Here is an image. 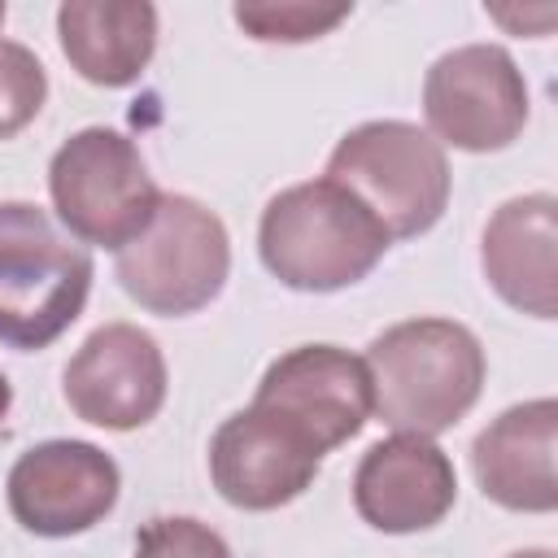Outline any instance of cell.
<instances>
[{
	"instance_id": "cell-1",
	"label": "cell",
	"mask_w": 558,
	"mask_h": 558,
	"mask_svg": "<svg viewBox=\"0 0 558 558\" xmlns=\"http://www.w3.org/2000/svg\"><path fill=\"white\" fill-rule=\"evenodd\" d=\"M371 414L405 436L436 440L484 392L488 357L480 336L453 318H405L379 331L366 353Z\"/></svg>"
},
{
	"instance_id": "cell-2",
	"label": "cell",
	"mask_w": 558,
	"mask_h": 558,
	"mask_svg": "<svg viewBox=\"0 0 558 558\" xmlns=\"http://www.w3.org/2000/svg\"><path fill=\"white\" fill-rule=\"evenodd\" d=\"M388 231L331 179H305L275 192L257 222L262 266L292 292H340L362 283L384 253Z\"/></svg>"
},
{
	"instance_id": "cell-3",
	"label": "cell",
	"mask_w": 558,
	"mask_h": 558,
	"mask_svg": "<svg viewBox=\"0 0 558 558\" xmlns=\"http://www.w3.org/2000/svg\"><path fill=\"white\" fill-rule=\"evenodd\" d=\"M92 253L35 201H0V344L35 353L78 323Z\"/></svg>"
},
{
	"instance_id": "cell-4",
	"label": "cell",
	"mask_w": 558,
	"mask_h": 558,
	"mask_svg": "<svg viewBox=\"0 0 558 558\" xmlns=\"http://www.w3.org/2000/svg\"><path fill=\"white\" fill-rule=\"evenodd\" d=\"M323 179L340 183L357 205H366L392 244L432 231L453 192L445 148L423 126L401 118H375L344 131Z\"/></svg>"
},
{
	"instance_id": "cell-5",
	"label": "cell",
	"mask_w": 558,
	"mask_h": 558,
	"mask_svg": "<svg viewBox=\"0 0 558 558\" xmlns=\"http://www.w3.org/2000/svg\"><path fill=\"white\" fill-rule=\"evenodd\" d=\"M122 292L161 318H183L218 301L231 275V235L222 218L183 192H161L148 227L118 248Z\"/></svg>"
},
{
	"instance_id": "cell-6",
	"label": "cell",
	"mask_w": 558,
	"mask_h": 558,
	"mask_svg": "<svg viewBox=\"0 0 558 558\" xmlns=\"http://www.w3.org/2000/svg\"><path fill=\"white\" fill-rule=\"evenodd\" d=\"M48 196L61 227L78 244L113 253L148 227L161 201L135 140L113 126H83L52 153Z\"/></svg>"
},
{
	"instance_id": "cell-7",
	"label": "cell",
	"mask_w": 558,
	"mask_h": 558,
	"mask_svg": "<svg viewBox=\"0 0 558 558\" xmlns=\"http://www.w3.org/2000/svg\"><path fill=\"white\" fill-rule=\"evenodd\" d=\"M527 113V78L501 44H462L427 65L423 118L440 148L501 153L523 135Z\"/></svg>"
},
{
	"instance_id": "cell-8",
	"label": "cell",
	"mask_w": 558,
	"mask_h": 558,
	"mask_svg": "<svg viewBox=\"0 0 558 558\" xmlns=\"http://www.w3.org/2000/svg\"><path fill=\"white\" fill-rule=\"evenodd\" d=\"M122 471L92 440H44L17 453L4 480L9 514L44 541L83 536L118 506Z\"/></svg>"
},
{
	"instance_id": "cell-9",
	"label": "cell",
	"mask_w": 558,
	"mask_h": 558,
	"mask_svg": "<svg viewBox=\"0 0 558 558\" xmlns=\"http://www.w3.org/2000/svg\"><path fill=\"white\" fill-rule=\"evenodd\" d=\"M170 371L161 344L135 323L96 327L61 371L65 405L105 432H135L166 405Z\"/></svg>"
},
{
	"instance_id": "cell-10",
	"label": "cell",
	"mask_w": 558,
	"mask_h": 558,
	"mask_svg": "<svg viewBox=\"0 0 558 558\" xmlns=\"http://www.w3.org/2000/svg\"><path fill=\"white\" fill-rule=\"evenodd\" d=\"M323 466V449L266 405L227 414L209 440V480L235 510H279L296 501Z\"/></svg>"
},
{
	"instance_id": "cell-11",
	"label": "cell",
	"mask_w": 558,
	"mask_h": 558,
	"mask_svg": "<svg viewBox=\"0 0 558 558\" xmlns=\"http://www.w3.org/2000/svg\"><path fill=\"white\" fill-rule=\"evenodd\" d=\"M253 405H266L279 418H288L327 458L366 427L371 375L366 362L340 344H296L266 366Z\"/></svg>"
},
{
	"instance_id": "cell-12",
	"label": "cell",
	"mask_w": 558,
	"mask_h": 558,
	"mask_svg": "<svg viewBox=\"0 0 558 558\" xmlns=\"http://www.w3.org/2000/svg\"><path fill=\"white\" fill-rule=\"evenodd\" d=\"M458 501V471L449 453L427 436L375 440L353 471V510L362 523L388 536H410L445 523Z\"/></svg>"
},
{
	"instance_id": "cell-13",
	"label": "cell",
	"mask_w": 558,
	"mask_h": 558,
	"mask_svg": "<svg viewBox=\"0 0 558 558\" xmlns=\"http://www.w3.org/2000/svg\"><path fill=\"white\" fill-rule=\"evenodd\" d=\"M480 270L510 310L549 323L558 314V201L549 192L501 201L484 222Z\"/></svg>"
},
{
	"instance_id": "cell-14",
	"label": "cell",
	"mask_w": 558,
	"mask_h": 558,
	"mask_svg": "<svg viewBox=\"0 0 558 558\" xmlns=\"http://www.w3.org/2000/svg\"><path fill=\"white\" fill-rule=\"evenodd\" d=\"M558 401L536 397L501 410L471 445V471L488 501L514 514L558 510Z\"/></svg>"
},
{
	"instance_id": "cell-15",
	"label": "cell",
	"mask_w": 558,
	"mask_h": 558,
	"mask_svg": "<svg viewBox=\"0 0 558 558\" xmlns=\"http://www.w3.org/2000/svg\"><path fill=\"white\" fill-rule=\"evenodd\" d=\"M57 39L78 78L131 87L157 52V9L148 0H65Z\"/></svg>"
},
{
	"instance_id": "cell-16",
	"label": "cell",
	"mask_w": 558,
	"mask_h": 558,
	"mask_svg": "<svg viewBox=\"0 0 558 558\" xmlns=\"http://www.w3.org/2000/svg\"><path fill=\"white\" fill-rule=\"evenodd\" d=\"M353 4H318V0H240L231 17L253 35L257 44H310L336 31Z\"/></svg>"
},
{
	"instance_id": "cell-17",
	"label": "cell",
	"mask_w": 558,
	"mask_h": 558,
	"mask_svg": "<svg viewBox=\"0 0 558 558\" xmlns=\"http://www.w3.org/2000/svg\"><path fill=\"white\" fill-rule=\"evenodd\" d=\"M44 100H48L44 61L17 39H0V140L26 131L39 118Z\"/></svg>"
},
{
	"instance_id": "cell-18",
	"label": "cell",
	"mask_w": 558,
	"mask_h": 558,
	"mask_svg": "<svg viewBox=\"0 0 558 558\" xmlns=\"http://www.w3.org/2000/svg\"><path fill=\"white\" fill-rule=\"evenodd\" d=\"M131 558H231V545L201 519L161 514L135 532Z\"/></svg>"
},
{
	"instance_id": "cell-19",
	"label": "cell",
	"mask_w": 558,
	"mask_h": 558,
	"mask_svg": "<svg viewBox=\"0 0 558 558\" xmlns=\"http://www.w3.org/2000/svg\"><path fill=\"white\" fill-rule=\"evenodd\" d=\"M9 405H13V384H9L4 371H0V423L9 418Z\"/></svg>"
},
{
	"instance_id": "cell-20",
	"label": "cell",
	"mask_w": 558,
	"mask_h": 558,
	"mask_svg": "<svg viewBox=\"0 0 558 558\" xmlns=\"http://www.w3.org/2000/svg\"><path fill=\"white\" fill-rule=\"evenodd\" d=\"M510 558H554V549H519V554H510Z\"/></svg>"
},
{
	"instance_id": "cell-21",
	"label": "cell",
	"mask_w": 558,
	"mask_h": 558,
	"mask_svg": "<svg viewBox=\"0 0 558 558\" xmlns=\"http://www.w3.org/2000/svg\"><path fill=\"white\" fill-rule=\"evenodd\" d=\"M4 13H9V9H4V0H0V26H4Z\"/></svg>"
}]
</instances>
